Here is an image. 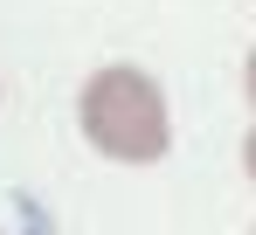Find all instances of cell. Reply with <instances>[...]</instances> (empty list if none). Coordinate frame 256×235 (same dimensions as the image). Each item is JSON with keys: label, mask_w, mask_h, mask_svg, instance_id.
Segmentation results:
<instances>
[{"label": "cell", "mask_w": 256, "mask_h": 235, "mask_svg": "<svg viewBox=\"0 0 256 235\" xmlns=\"http://www.w3.org/2000/svg\"><path fill=\"white\" fill-rule=\"evenodd\" d=\"M76 124H84L90 146L104 159H118V166H152L173 146L166 90L146 70H132V62H111V70H97L76 90Z\"/></svg>", "instance_id": "cell-1"}, {"label": "cell", "mask_w": 256, "mask_h": 235, "mask_svg": "<svg viewBox=\"0 0 256 235\" xmlns=\"http://www.w3.org/2000/svg\"><path fill=\"white\" fill-rule=\"evenodd\" d=\"M242 90H250V111H256V48H250V70H242Z\"/></svg>", "instance_id": "cell-2"}, {"label": "cell", "mask_w": 256, "mask_h": 235, "mask_svg": "<svg viewBox=\"0 0 256 235\" xmlns=\"http://www.w3.org/2000/svg\"><path fill=\"white\" fill-rule=\"evenodd\" d=\"M242 166H250V180H256V132L242 138Z\"/></svg>", "instance_id": "cell-3"}]
</instances>
